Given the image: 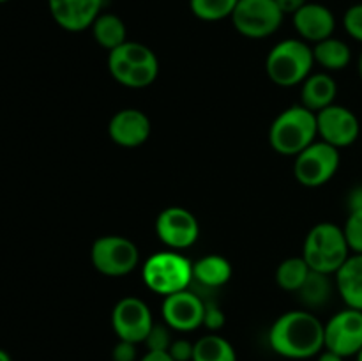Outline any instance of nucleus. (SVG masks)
<instances>
[{"label":"nucleus","instance_id":"nucleus-1","mask_svg":"<svg viewBox=\"0 0 362 361\" xmlns=\"http://www.w3.org/2000/svg\"><path fill=\"white\" fill-rule=\"evenodd\" d=\"M269 345L286 360H310L325 349L324 322L311 310H292L279 315L269 329Z\"/></svg>","mask_w":362,"mask_h":361},{"label":"nucleus","instance_id":"nucleus-5","mask_svg":"<svg viewBox=\"0 0 362 361\" xmlns=\"http://www.w3.org/2000/svg\"><path fill=\"white\" fill-rule=\"evenodd\" d=\"M313 66V48L303 39H283L265 59L267 76L279 87H296L304 84Z\"/></svg>","mask_w":362,"mask_h":361},{"label":"nucleus","instance_id":"nucleus-39","mask_svg":"<svg viewBox=\"0 0 362 361\" xmlns=\"http://www.w3.org/2000/svg\"><path fill=\"white\" fill-rule=\"evenodd\" d=\"M356 361H362V349L356 354Z\"/></svg>","mask_w":362,"mask_h":361},{"label":"nucleus","instance_id":"nucleus-26","mask_svg":"<svg viewBox=\"0 0 362 361\" xmlns=\"http://www.w3.org/2000/svg\"><path fill=\"white\" fill-rule=\"evenodd\" d=\"M239 0H189V9L202 21H221L232 16Z\"/></svg>","mask_w":362,"mask_h":361},{"label":"nucleus","instance_id":"nucleus-30","mask_svg":"<svg viewBox=\"0 0 362 361\" xmlns=\"http://www.w3.org/2000/svg\"><path fill=\"white\" fill-rule=\"evenodd\" d=\"M225 322H226V317H225V314H223L221 308H219V304L211 303V301H209V303H205L204 324L202 326H205L209 331L216 333V331H219L223 326H225Z\"/></svg>","mask_w":362,"mask_h":361},{"label":"nucleus","instance_id":"nucleus-18","mask_svg":"<svg viewBox=\"0 0 362 361\" xmlns=\"http://www.w3.org/2000/svg\"><path fill=\"white\" fill-rule=\"evenodd\" d=\"M336 287L349 308L362 311V253H352L336 273Z\"/></svg>","mask_w":362,"mask_h":361},{"label":"nucleus","instance_id":"nucleus-4","mask_svg":"<svg viewBox=\"0 0 362 361\" xmlns=\"http://www.w3.org/2000/svg\"><path fill=\"white\" fill-rule=\"evenodd\" d=\"M108 71L117 84L129 88H145L156 81L159 62L156 53L141 42L126 41L110 52Z\"/></svg>","mask_w":362,"mask_h":361},{"label":"nucleus","instance_id":"nucleus-35","mask_svg":"<svg viewBox=\"0 0 362 361\" xmlns=\"http://www.w3.org/2000/svg\"><path fill=\"white\" fill-rule=\"evenodd\" d=\"M349 204H350V211H352V209H362V186H357L356 190L350 193Z\"/></svg>","mask_w":362,"mask_h":361},{"label":"nucleus","instance_id":"nucleus-12","mask_svg":"<svg viewBox=\"0 0 362 361\" xmlns=\"http://www.w3.org/2000/svg\"><path fill=\"white\" fill-rule=\"evenodd\" d=\"M152 324H154V319H152L151 308L140 297H122L113 306L112 328L119 340L144 343Z\"/></svg>","mask_w":362,"mask_h":361},{"label":"nucleus","instance_id":"nucleus-31","mask_svg":"<svg viewBox=\"0 0 362 361\" xmlns=\"http://www.w3.org/2000/svg\"><path fill=\"white\" fill-rule=\"evenodd\" d=\"M193 353L194 343H191L186 338L173 340L168 349V354L172 356L173 361H193Z\"/></svg>","mask_w":362,"mask_h":361},{"label":"nucleus","instance_id":"nucleus-10","mask_svg":"<svg viewBox=\"0 0 362 361\" xmlns=\"http://www.w3.org/2000/svg\"><path fill=\"white\" fill-rule=\"evenodd\" d=\"M156 234L170 250H186L198 241L200 223L189 209L172 205L163 209L156 218Z\"/></svg>","mask_w":362,"mask_h":361},{"label":"nucleus","instance_id":"nucleus-9","mask_svg":"<svg viewBox=\"0 0 362 361\" xmlns=\"http://www.w3.org/2000/svg\"><path fill=\"white\" fill-rule=\"evenodd\" d=\"M339 161H341L339 149L322 140L313 142L310 147L296 156L293 176L303 186L320 188L336 176Z\"/></svg>","mask_w":362,"mask_h":361},{"label":"nucleus","instance_id":"nucleus-29","mask_svg":"<svg viewBox=\"0 0 362 361\" xmlns=\"http://www.w3.org/2000/svg\"><path fill=\"white\" fill-rule=\"evenodd\" d=\"M343 27L350 38L362 42V2L346 9L343 16Z\"/></svg>","mask_w":362,"mask_h":361},{"label":"nucleus","instance_id":"nucleus-6","mask_svg":"<svg viewBox=\"0 0 362 361\" xmlns=\"http://www.w3.org/2000/svg\"><path fill=\"white\" fill-rule=\"evenodd\" d=\"M141 276L152 292L170 296L189 287L193 280V262L179 251H158L145 260Z\"/></svg>","mask_w":362,"mask_h":361},{"label":"nucleus","instance_id":"nucleus-25","mask_svg":"<svg viewBox=\"0 0 362 361\" xmlns=\"http://www.w3.org/2000/svg\"><path fill=\"white\" fill-rule=\"evenodd\" d=\"M310 271V265L306 264L303 255H300V257L285 258V260L278 265V269H276V283H278L283 290L297 292V290L303 287V283L306 282Z\"/></svg>","mask_w":362,"mask_h":361},{"label":"nucleus","instance_id":"nucleus-27","mask_svg":"<svg viewBox=\"0 0 362 361\" xmlns=\"http://www.w3.org/2000/svg\"><path fill=\"white\" fill-rule=\"evenodd\" d=\"M172 342V328L166 322H154L147 338L144 340L147 350H159V353H168Z\"/></svg>","mask_w":362,"mask_h":361},{"label":"nucleus","instance_id":"nucleus-3","mask_svg":"<svg viewBox=\"0 0 362 361\" xmlns=\"http://www.w3.org/2000/svg\"><path fill=\"white\" fill-rule=\"evenodd\" d=\"M350 255L345 232L336 223H317L304 239L303 258L311 271L336 275Z\"/></svg>","mask_w":362,"mask_h":361},{"label":"nucleus","instance_id":"nucleus-16","mask_svg":"<svg viewBox=\"0 0 362 361\" xmlns=\"http://www.w3.org/2000/svg\"><path fill=\"white\" fill-rule=\"evenodd\" d=\"M151 119L138 108L119 110L108 122V134L113 144L126 149L144 145L151 137Z\"/></svg>","mask_w":362,"mask_h":361},{"label":"nucleus","instance_id":"nucleus-22","mask_svg":"<svg viewBox=\"0 0 362 361\" xmlns=\"http://www.w3.org/2000/svg\"><path fill=\"white\" fill-rule=\"evenodd\" d=\"M315 62L327 71H341L352 60V50L338 38H327L313 45Z\"/></svg>","mask_w":362,"mask_h":361},{"label":"nucleus","instance_id":"nucleus-13","mask_svg":"<svg viewBox=\"0 0 362 361\" xmlns=\"http://www.w3.org/2000/svg\"><path fill=\"white\" fill-rule=\"evenodd\" d=\"M317 130L322 142L336 149L356 144L361 124L356 113L341 105H331L317 112Z\"/></svg>","mask_w":362,"mask_h":361},{"label":"nucleus","instance_id":"nucleus-32","mask_svg":"<svg viewBox=\"0 0 362 361\" xmlns=\"http://www.w3.org/2000/svg\"><path fill=\"white\" fill-rule=\"evenodd\" d=\"M138 343L126 342V340H119L112 350L113 361H138Z\"/></svg>","mask_w":362,"mask_h":361},{"label":"nucleus","instance_id":"nucleus-37","mask_svg":"<svg viewBox=\"0 0 362 361\" xmlns=\"http://www.w3.org/2000/svg\"><path fill=\"white\" fill-rule=\"evenodd\" d=\"M0 361H13V360H11V356H9V353H7V350L0 349Z\"/></svg>","mask_w":362,"mask_h":361},{"label":"nucleus","instance_id":"nucleus-21","mask_svg":"<svg viewBox=\"0 0 362 361\" xmlns=\"http://www.w3.org/2000/svg\"><path fill=\"white\" fill-rule=\"evenodd\" d=\"M95 42L101 48L113 52L127 41V28L122 18L112 13H101L90 27Z\"/></svg>","mask_w":362,"mask_h":361},{"label":"nucleus","instance_id":"nucleus-2","mask_svg":"<svg viewBox=\"0 0 362 361\" xmlns=\"http://www.w3.org/2000/svg\"><path fill=\"white\" fill-rule=\"evenodd\" d=\"M317 113L303 105L283 110L269 130L271 147L278 154L292 156V158L317 142Z\"/></svg>","mask_w":362,"mask_h":361},{"label":"nucleus","instance_id":"nucleus-38","mask_svg":"<svg viewBox=\"0 0 362 361\" xmlns=\"http://www.w3.org/2000/svg\"><path fill=\"white\" fill-rule=\"evenodd\" d=\"M359 74H361V80H362V53L359 57Z\"/></svg>","mask_w":362,"mask_h":361},{"label":"nucleus","instance_id":"nucleus-7","mask_svg":"<svg viewBox=\"0 0 362 361\" xmlns=\"http://www.w3.org/2000/svg\"><path fill=\"white\" fill-rule=\"evenodd\" d=\"M90 260L95 271L119 278L133 273L140 262V251L131 239L124 236H103L90 248Z\"/></svg>","mask_w":362,"mask_h":361},{"label":"nucleus","instance_id":"nucleus-34","mask_svg":"<svg viewBox=\"0 0 362 361\" xmlns=\"http://www.w3.org/2000/svg\"><path fill=\"white\" fill-rule=\"evenodd\" d=\"M140 361H173L168 353H159V350H147Z\"/></svg>","mask_w":362,"mask_h":361},{"label":"nucleus","instance_id":"nucleus-28","mask_svg":"<svg viewBox=\"0 0 362 361\" xmlns=\"http://www.w3.org/2000/svg\"><path fill=\"white\" fill-rule=\"evenodd\" d=\"M343 232H345L350 251L362 253V209H352L349 212Z\"/></svg>","mask_w":362,"mask_h":361},{"label":"nucleus","instance_id":"nucleus-19","mask_svg":"<svg viewBox=\"0 0 362 361\" xmlns=\"http://www.w3.org/2000/svg\"><path fill=\"white\" fill-rule=\"evenodd\" d=\"M336 96H338V85L329 73L310 74L304 80L303 91H300L303 106L315 113L334 105Z\"/></svg>","mask_w":362,"mask_h":361},{"label":"nucleus","instance_id":"nucleus-33","mask_svg":"<svg viewBox=\"0 0 362 361\" xmlns=\"http://www.w3.org/2000/svg\"><path fill=\"white\" fill-rule=\"evenodd\" d=\"M276 4L279 6V9L283 11V14H296L300 7H304L308 4V0H276Z\"/></svg>","mask_w":362,"mask_h":361},{"label":"nucleus","instance_id":"nucleus-8","mask_svg":"<svg viewBox=\"0 0 362 361\" xmlns=\"http://www.w3.org/2000/svg\"><path fill=\"white\" fill-rule=\"evenodd\" d=\"M283 18L285 14L276 0H239L230 20L244 38L264 39L278 32Z\"/></svg>","mask_w":362,"mask_h":361},{"label":"nucleus","instance_id":"nucleus-17","mask_svg":"<svg viewBox=\"0 0 362 361\" xmlns=\"http://www.w3.org/2000/svg\"><path fill=\"white\" fill-rule=\"evenodd\" d=\"M292 20L299 38L310 45H317L334 34L336 18L324 4L308 2L293 14Z\"/></svg>","mask_w":362,"mask_h":361},{"label":"nucleus","instance_id":"nucleus-20","mask_svg":"<svg viewBox=\"0 0 362 361\" xmlns=\"http://www.w3.org/2000/svg\"><path fill=\"white\" fill-rule=\"evenodd\" d=\"M232 278V264L223 255H205L193 262V280L209 289L226 285Z\"/></svg>","mask_w":362,"mask_h":361},{"label":"nucleus","instance_id":"nucleus-40","mask_svg":"<svg viewBox=\"0 0 362 361\" xmlns=\"http://www.w3.org/2000/svg\"><path fill=\"white\" fill-rule=\"evenodd\" d=\"M6 2H9V0H0V4H6Z\"/></svg>","mask_w":362,"mask_h":361},{"label":"nucleus","instance_id":"nucleus-24","mask_svg":"<svg viewBox=\"0 0 362 361\" xmlns=\"http://www.w3.org/2000/svg\"><path fill=\"white\" fill-rule=\"evenodd\" d=\"M193 361H237V353L225 336L211 333L194 342Z\"/></svg>","mask_w":362,"mask_h":361},{"label":"nucleus","instance_id":"nucleus-23","mask_svg":"<svg viewBox=\"0 0 362 361\" xmlns=\"http://www.w3.org/2000/svg\"><path fill=\"white\" fill-rule=\"evenodd\" d=\"M296 294L297 297H299L300 304H303L304 308H308V310L325 306L332 297L331 275L310 271L306 282L303 283V287H300Z\"/></svg>","mask_w":362,"mask_h":361},{"label":"nucleus","instance_id":"nucleus-36","mask_svg":"<svg viewBox=\"0 0 362 361\" xmlns=\"http://www.w3.org/2000/svg\"><path fill=\"white\" fill-rule=\"evenodd\" d=\"M317 361H345V357L339 356V354H336V353H332V350L324 349L317 356Z\"/></svg>","mask_w":362,"mask_h":361},{"label":"nucleus","instance_id":"nucleus-15","mask_svg":"<svg viewBox=\"0 0 362 361\" xmlns=\"http://www.w3.org/2000/svg\"><path fill=\"white\" fill-rule=\"evenodd\" d=\"M105 0H48L53 21L67 32H81L92 27L103 11Z\"/></svg>","mask_w":362,"mask_h":361},{"label":"nucleus","instance_id":"nucleus-11","mask_svg":"<svg viewBox=\"0 0 362 361\" xmlns=\"http://www.w3.org/2000/svg\"><path fill=\"white\" fill-rule=\"evenodd\" d=\"M325 349L352 357L362 349V311L349 308L332 315L324 324Z\"/></svg>","mask_w":362,"mask_h":361},{"label":"nucleus","instance_id":"nucleus-14","mask_svg":"<svg viewBox=\"0 0 362 361\" xmlns=\"http://www.w3.org/2000/svg\"><path fill=\"white\" fill-rule=\"evenodd\" d=\"M204 308L205 301L191 290L170 294L163 301V322H166L173 331H194L204 324Z\"/></svg>","mask_w":362,"mask_h":361}]
</instances>
